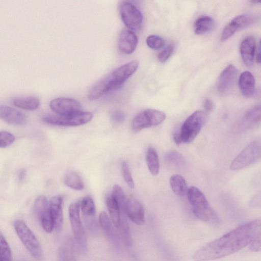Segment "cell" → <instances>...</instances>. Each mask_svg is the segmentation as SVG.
<instances>
[{"label":"cell","mask_w":261,"mask_h":261,"mask_svg":"<svg viewBox=\"0 0 261 261\" xmlns=\"http://www.w3.org/2000/svg\"><path fill=\"white\" fill-rule=\"evenodd\" d=\"M260 219L244 224L199 249L193 258L195 261H211L234 253L260 236Z\"/></svg>","instance_id":"obj_1"},{"label":"cell","mask_w":261,"mask_h":261,"mask_svg":"<svg viewBox=\"0 0 261 261\" xmlns=\"http://www.w3.org/2000/svg\"><path fill=\"white\" fill-rule=\"evenodd\" d=\"M139 65V61L134 60L115 69L91 87L88 92L89 98L97 99L118 88L136 72Z\"/></svg>","instance_id":"obj_2"},{"label":"cell","mask_w":261,"mask_h":261,"mask_svg":"<svg viewBox=\"0 0 261 261\" xmlns=\"http://www.w3.org/2000/svg\"><path fill=\"white\" fill-rule=\"evenodd\" d=\"M188 200L194 215L199 220L210 223H217L219 220L215 211L211 207L203 193L191 186L187 192Z\"/></svg>","instance_id":"obj_3"},{"label":"cell","mask_w":261,"mask_h":261,"mask_svg":"<svg viewBox=\"0 0 261 261\" xmlns=\"http://www.w3.org/2000/svg\"><path fill=\"white\" fill-rule=\"evenodd\" d=\"M206 119V114L203 111H196L184 121L178 132L181 142L193 141L200 131Z\"/></svg>","instance_id":"obj_4"},{"label":"cell","mask_w":261,"mask_h":261,"mask_svg":"<svg viewBox=\"0 0 261 261\" xmlns=\"http://www.w3.org/2000/svg\"><path fill=\"white\" fill-rule=\"evenodd\" d=\"M14 227L19 238L32 256L37 260H41L43 257L42 248L34 233L20 220L14 222Z\"/></svg>","instance_id":"obj_5"},{"label":"cell","mask_w":261,"mask_h":261,"mask_svg":"<svg viewBox=\"0 0 261 261\" xmlns=\"http://www.w3.org/2000/svg\"><path fill=\"white\" fill-rule=\"evenodd\" d=\"M261 141L256 139L247 145L233 159L230 164V169L237 170L253 164L260 159Z\"/></svg>","instance_id":"obj_6"},{"label":"cell","mask_w":261,"mask_h":261,"mask_svg":"<svg viewBox=\"0 0 261 261\" xmlns=\"http://www.w3.org/2000/svg\"><path fill=\"white\" fill-rule=\"evenodd\" d=\"M165 118L166 114L162 111L154 109L144 110L134 118L132 123V130L137 133L144 128L158 125Z\"/></svg>","instance_id":"obj_7"},{"label":"cell","mask_w":261,"mask_h":261,"mask_svg":"<svg viewBox=\"0 0 261 261\" xmlns=\"http://www.w3.org/2000/svg\"><path fill=\"white\" fill-rule=\"evenodd\" d=\"M93 115L89 112H79L66 115H47L43 117L48 123L62 126H79L86 124L92 119Z\"/></svg>","instance_id":"obj_8"},{"label":"cell","mask_w":261,"mask_h":261,"mask_svg":"<svg viewBox=\"0 0 261 261\" xmlns=\"http://www.w3.org/2000/svg\"><path fill=\"white\" fill-rule=\"evenodd\" d=\"M120 14L124 24L132 31H139L143 23L140 11L132 3L123 1L120 6Z\"/></svg>","instance_id":"obj_9"},{"label":"cell","mask_w":261,"mask_h":261,"mask_svg":"<svg viewBox=\"0 0 261 261\" xmlns=\"http://www.w3.org/2000/svg\"><path fill=\"white\" fill-rule=\"evenodd\" d=\"M34 212L43 229L51 232L54 229L49 212V202L44 196L37 198L34 204Z\"/></svg>","instance_id":"obj_10"},{"label":"cell","mask_w":261,"mask_h":261,"mask_svg":"<svg viewBox=\"0 0 261 261\" xmlns=\"http://www.w3.org/2000/svg\"><path fill=\"white\" fill-rule=\"evenodd\" d=\"M255 20V17L251 14H242L236 16L224 28L221 40L222 41L226 40L236 32L251 25Z\"/></svg>","instance_id":"obj_11"},{"label":"cell","mask_w":261,"mask_h":261,"mask_svg":"<svg viewBox=\"0 0 261 261\" xmlns=\"http://www.w3.org/2000/svg\"><path fill=\"white\" fill-rule=\"evenodd\" d=\"M50 109L57 115H66L82 111L81 103L75 99L59 97L53 99L49 103Z\"/></svg>","instance_id":"obj_12"},{"label":"cell","mask_w":261,"mask_h":261,"mask_svg":"<svg viewBox=\"0 0 261 261\" xmlns=\"http://www.w3.org/2000/svg\"><path fill=\"white\" fill-rule=\"evenodd\" d=\"M80 203L79 201L73 202L69 206V218L74 237L76 241L82 245L86 242L80 216Z\"/></svg>","instance_id":"obj_13"},{"label":"cell","mask_w":261,"mask_h":261,"mask_svg":"<svg viewBox=\"0 0 261 261\" xmlns=\"http://www.w3.org/2000/svg\"><path fill=\"white\" fill-rule=\"evenodd\" d=\"M238 72L237 68L230 64L220 73L218 83V91L221 95H227L232 91L236 83Z\"/></svg>","instance_id":"obj_14"},{"label":"cell","mask_w":261,"mask_h":261,"mask_svg":"<svg viewBox=\"0 0 261 261\" xmlns=\"http://www.w3.org/2000/svg\"><path fill=\"white\" fill-rule=\"evenodd\" d=\"M125 213L129 219L138 225H143L145 221V212L142 204L133 196L126 201Z\"/></svg>","instance_id":"obj_15"},{"label":"cell","mask_w":261,"mask_h":261,"mask_svg":"<svg viewBox=\"0 0 261 261\" xmlns=\"http://www.w3.org/2000/svg\"><path fill=\"white\" fill-rule=\"evenodd\" d=\"M63 198L60 195L53 196L49 202V212L54 228L59 230L63 222V214L62 208Z\"/></svg>","instance_id":"obj_16"},{"label":"cell","mask_w":261,"mask_h":261,"mask_svg":"<svg viewBox=\"0 0 261 261\" xmlns=\"http://www.w3.org/2000/svg\"><path fill=\"white\" fill-rule=\"evenodd\" d=\"M138 42V37L133 31L124 30L121 32L119 37V49L124 54H131L136 49Z\"/></svg>","instance_id":"obj_17"},{"label":"cell","mask_w":261,"mask_h":261,"mask_svg":"<svg viewBox=\"0 0 261 261\" xmlns=\"http://www.w3.org/2000/svg\"><path fill=\"white\" fill-rule=\"evenodd\" d=\"M255 48V39L253 36L245 37L240 44V53L242 60L247 67L252 66Z\"/></svg>","instance_id":"obj_18"},{"label":"cell","mask_w":261,"mask_h":261,"mask_svg":"<svg viewBox=\"0 0 261 261\" xmlns=\"http://www.w3.org/2000/svg\"><path fill=\"white\" fill-rule=\"evenodd\" d=\"M0 117L12 124H22L26 120L25 115L21 112L10 107L0 106Z\"/></svg>","instance_id":"obj_19"},{"label":"cell","mask_w":261,"mask_h":261,"mask_svg":"<svg viewBox=\"0 0 261 261\" xmlns=\"http://www.w3.org/2000/svg\"><path fill=\"white\" fill-rule=\"evenodd\" d=\"M239 85L242 95L246 97H251L254 93L255 79L252 74L248 71L243 72L239 79Z\"/></svg>","instance_id":"obj_20"},{"label":"cell","mask_w":261,"mask_h":261,"mask_svg":"<svg viewBox=\"0 0 261 261\" xmlns=\"http://www.w3.org/2000/svg\"><path fill=\"white\" fill-rule=\"evenodd\" d=\"M261 111L259 105L255 106L245 113L242 123L240 124L241 129H246L255 125L260 121Z\"/></svg>","instance_id":"obj_21"},{"label":"cell","mask_w":261,"mask_h":261,"mask_svg":"<svg viewBox=\"0 0 261 261\" xmlns=\"http://www.w3.org/2000/svg\"><path fill=\"white\" fill-rule=\"evenodd\" d=\"M214 26L215 21L213 18L208 16H201L194 23V32L197 35H203L212 31Z\"/></svg>","instance_id":"obj_22"},{"label":"cell","mask_w":261,"mask_h":261,"mask_svg":"<svg viewBox=\"0 0 261 261\" xmlns=\"http://www.w3.org/2000/svg\"><path fill=\"white\" fill-rule=\"evenodd\" d=\"M146 161L150 173L153 176L158 174L160 170V163L156 150L149 147L146 153Z\"/></svg>","instance_id":"obj_23"},{"label":"cell","mask_w":261,"mask_h":261,"mask_svg":"<svg viewBox=\"0 0 261 261\" xmlns=\"http://www.w3.org/2000/svg\"><path fill=\"white\" fill-rule=\"evenodd\" d=\"M13 102L17 107L27 110H35L40 105L39 99L33 96L17 97Z\"/></svg>","instance_id":"obj_24"},{"label":"cell","mask_w":261,"mask_h":261,"mask_svg":"<svg viewBox=\"0 0 261 261\" xmlns=\"http://www.w3.org/2000/svg\"><path fill=\"white\" fill-rule=\"evenodd\" d=\"M173 192L179 196H184L188 190L187 184L185 178L179 174L172 175L169 180Z\"/></svg>","instance_id":"obj_25"},{"label":"cell","mask_w":261,"mask_h":261,"mask_svg":"<svg viewBox=\"0 0 261 261\" xmlns=\"http://www.w3.org/2000/svg\"><path fill=\"white\" fill-rule=\"evenodd\" d=\"M106 204L112 223L115 227L119 228L121 217L120 210L118 204L111 196L107 197Z\"/></svg>","instance_id":"obj_26"},{"label":"cell","mask_w":261,"mask_h":261,"mask_svg":"<svg viewBox=\"0 0 261 261\" xmlns=\"http://www.w3.org/2000/svg\"><path fill=\"white\" fill-rule=\"evenodd\" d=\"M64 183L69 188L76 190H82L84 187L82 178L77 173L74 172H69L66 174L64 178Z\"/></svg>","instance_id":"obj_27"},{"label":"cell","mask_w":261,"mask_h":261,"mask_svg":"<svg viewBox=\"0 0 261 261\" xmlns=\"http://www.w3.org/2000/svg\"><path fill=\"white\" fill-rule=\"evenodd\" d=\"M80 207L84 216L87 220L94 218L96 212L95 206L90 197L86 196L84 197L80 204Z\"/></svg>","instance_id":"obj_28"},{"label":"cell","mask_w":261,"mask_h":261,"mask_svg":"<svg viewBox=\"0 0 261 261\" xmlns=\"http://www.w3.org/2000/svg\"><path fill=\"white\" fill-rule=\"evenodd\" d=\"M111 196L118 204L120 210L125 212L127 199L121 187L118 185H114L113 188Z\"/></svg>","instance_id":"obj_29"},{"label":"cell","mask_w":261,"mask_h":261,"mask_svg":"<svg viewBox=\"0 0 261 261\" xmlns=\"http://www.w3.org/2000/svg\"><path fill=\"white\" fill-rule=\"evenodd\" d=\"M99 222L103 232L109 238H112L113 232L111 222L105 212H101L99 216Z\"/></svg>","instance_id":"obj_30"},{"label":"cell","mask_w":261,"mask_h":261,"mask_svg":"<svg viewBox=\"0 0 261 261\" xmlns=\"http://www.w3.org/2000/svg\"><path fill=\"white\" fill-rule=\"evenodd\" d=\"M0 261H12V253L8 243L0 233Z\"/></svg>","instance_id":"obj_31"},{"label":"cell","mask_w":261,"mask_h":261,"mask_svg":"<svg viewBox=\"0 0 261 261\" xmlns=\"http://www.w3.org/2000/svg\"><path fill=\"white\" fill-rule=\"evenodd\" d=\"M146 42L149 47L154 50L162 48L165 44V41L161 37L154 35L148 36Z\"/></svg>","instance_id":"obj_32"},{"label":"cell","mask_w":261,"mask_h":261,"mask_svg":"<svg viewBox=\"0 0 261 261\" xmlns=\"http://www.w3.org/2000/svg\"><path fill=\"white\" fill-rule=\"evenodd\" d=\"M122 174L123 177L127 186L130 189H134L135 183L129 169V166L126 162H123L121 164Z\"/></svg>","instance_id":"obj_33"},{"label":"cell","mask_w":261,"mask_h":261,"mask_svg":"<svg viewBox=\"0 0 261 261\" xmlns=\"http://www.w3.org/2000/svg\"><path fill=\"white\" fill-rule=\"evenodd\" d=\"M165 161L173 166H179L183 162L182 156L176 151H171L165 156Z\"/></svg>","instance_id":"obj_34"},{"label":"cell","mask_w":261,"mask_h":261,"mask_svg":"<svg viewBox=\"0 0 261 261\" xmlns=\"http://www.w3.org/2000/svg\"><path fill=\"white\" fill-rule=\"evenodd\" d=\"M119 227L122 239L125 243L129 244L131 242V237L129 226L125 219L121 220Z\"/></svg>","instance_id":"obj_35"},{"label":"cell","mask_w":261,"mask_h":261,"mask_svg":"<svg viewBox=\"0 0 261 261\" xmlns=\"http://www.w3.org/2000/svg\"><path fill=\"white\" fill-rule=\"evenodd\" d=\"M15 140V137L7 131L0 132V147L5 148L10 145Z\"/></svg>","instance_id":"obj_36"},{"label":"cell","mask_w":261,"mask_h":261,"mask_svg":"<svg viewBox=\"0 0 261 261\" xmlns=\"http://www.w3.org/2000/svg\"><path fill=\"white\" fill-rule=\"evenodd\" d=\"M173 51V46L172 44L168 45L159 54V60L162 62H165L171 56Z\"/></svg>","instance_id":"obj_37"},{"label":"cell","mask_w":261,"mask_h":261,"mask_svg":"<svg viewBox=\"0 0 261 261\" xmlns=\"http://www.w3.org/2000/svg\"><path fill=\"white\" fill-rule=\"evenodd\" d=\"M249 249L253 251H258L260 249V236L255 238L249 244Z\"/></svg>","instance_id":"obj_38"},{"label":"cell","mask_w":261,"mask_h":261,"mask_svg":"<svg viewBox=\"0 0 261 261\" xmlns=\"http://www.w3.org/2000/svg\"><path fill=\"white\" fill-rule=\"evenodd\" d=\"M214 105L210 99H206L204 102V108L207 112H211L213 109Z\"/></svg>","instance_id":"obj_39"},{"label":"cell","mask_w":261,"mask_h":261,"mask_svg":"<svg viewBox=\"0 0 261 261\" xmlns=\"http://www.w3.org/2000/svg\"><path fill=\"white\" fill-rule=\"evenodd\" d=\"M113 119L115 121L120 122L123 120V115L120 112H115L113 116Z\"/></svg>","instance_id":"obj_40"},{"label":"cell","mask_w":261,"mask_h":261,"mask_svg":"<svg viewBox=\"0 0 261 261\" xmlns=\"http://www.w3.org/2000/svg\"><path fill=\"white\" fill-rule=\"evenodd\" d=\"M257 51H256V62L258 63L260 62V42H259L258 46L257 47Z\"/></svg>","instance_id":"obj_41"},{"label":"cell","mask_w":261,"mask_h":261,"mask_svg":"<svg viewBox=\"0 0 261 261\" xmlns=\"http://www.w3.org/2000/svg\"><path fill=\"white\" fill-rule=\"evenodd\" d=\"M24 176H25V172H24V171L22 170L20 171V172L19 173V180H23L24 179Z\"/></svg>","instance_id":"obj_42"}]
</instances>
